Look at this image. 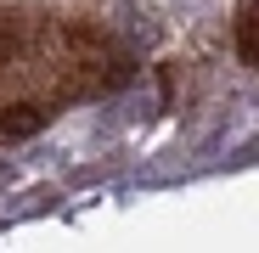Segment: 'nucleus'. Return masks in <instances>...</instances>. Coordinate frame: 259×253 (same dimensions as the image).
<instances>
[{
	"label": "nucleus",
	"mask_w": 259,
	"mask_h": 253,
	"mask_svg": "<svg viewBox=\"0 0 259 253\" xmlns=\"http://www.w3.org/2000/svg\"><path fill=\"white\" fill-rule=\"evenodd\" d=\"M46 107H34V102H17V107H6V113H0V135H6V141H23V135H39V130H46Z\"/></svg>",
	"instance_id": "1"
},
{
	"label": "nucleus",
	"mask_w": 259,
	"mask_h": 253,
	"mask_svg": "<svg viewBox=\"0 0 259 253\" xmlns=\"http://www.w3.org/2000/svg\"><path fill=\"white\" fill-rule=\"evenodd\" d=\"M242 62L259 68V17L253 12H242Z\"/></svg>",
	"instance_id": "2"
}]
</instances>
